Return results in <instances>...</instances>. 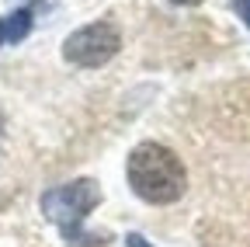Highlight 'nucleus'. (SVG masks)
<instances>
[{
  "mask_svg": "<svg viewBox=\"0 0 250 247\" xmlns=\"http://www.w3.org/2000/svg\"><path fill=\"white\" fill-rule=\"evenodd\" d=\"M129 188L149 205H170L188 192V171L181 157L164 143H139L125 164Z\"/></svg>",
  "mask_w": 250,
  "mask_h": 247,
  "instance_id": "f257e3e1",
  "label": "nucleus"
},
{
  "mask_svg": "<svg viewBox=\"0 0 250 247\" xmlns=\"http://www.w3.org/2000/svg\"><path fill=\"white\" fill-rule=\"evenodd\" d=\"M101 205V188L94 178H77L70 184H59V188H49L42 195V212L45 220L59 226V233L70 244L83 240V220Z\"/></svg>",
  "mask_w": 250,
  "mask_h": 247,
  "instance_id": "f03ea898",
  "label": "nucleus"
},
{
  "mask_svg": "<svg viewBox=\"0 0 250 247\" xmlns=\"http://www.w3.org/2000/svg\"><path fill=\"white\" fill-rule=\"evenodd\" d=\"M118 49H122L118 28L108 24V21H90V24H83V28L66 35V42H62V59L73 63V67H83V70H98L108 59H115Z\"/></svg>",
  "mask_w": 250,
  "mask_h": 247,
  "instance_id": "7ed1b4c3",
  "label": "nucleus"
},
{
  "mask_svg": "<svg viewBox=\"0 0 250 247\" xmlns=\"http://www.w3.org/2000/svg\"><path fill=\"white\" fill-rule=\"evenodd\" d=\"M31 24H35V7H18L4 18V42H21L31 32Z\"/></svg>",
  "mask_w": 250,
  "mask_h": 247,
  "instance_id": "20e7f679",
  "label": "nucleus"
},
{
  "mask_svg": "<svg viewBox=\"0 0 250 247\" xmlns=\"http://www.w3.org/2000/svg\"><path fill=\"white\" fill-rule=\"evenodd\" d=\"M229 4H233V11L243 18V24L250 28V0H229Z\"/></svg>",
  "mask_w": 250,
  "mask_h": 247,
  "instance_id": "39448f33",
  "label": "nucleus"
},
{
  "mask_svg": "<svg viewBox=\"0 0 250 247\" xmlns=\"http://www.w3.org/2000/svg\"><path fill=\"white\" fill-rule=\"evenodd\" d=\"M170 4H184L188 7V4H202V0H170Z\"/></svg>",
  "mask_w": 250,
  "mask_h": 247,
  "instance_id": "423d86ee",
  "label": "nucleus"
},
{
  "mask_svg": "<svg viewBox=\"0 0 250 247\" xmlns=\"http://www.w3.org/2000/svg\"><path fill=\"white\" fill-rule=\"evenodd\" d=\"M0 45H4V18H0Z\"/></svg>",
  "mask_w": 250,
  "mask_h": 247,
  "instance_id": "0eeeda50",
  "label": "nucleus"
},
{
  "mask_svg": "<svg viewBox=\"0 0 250 247\" xmlns=\"http://www.w3.org/2000/svg\"><path fill=\"white\" fill-rule=\"evenodd\" d=\"M0 136H4V115H0Z\"/></svg>",
  "mask_w": 250,
  "mask_h": 247,
  "instance_id": "6e6552de",
  "label": "nucleus"
}]
</instances>
